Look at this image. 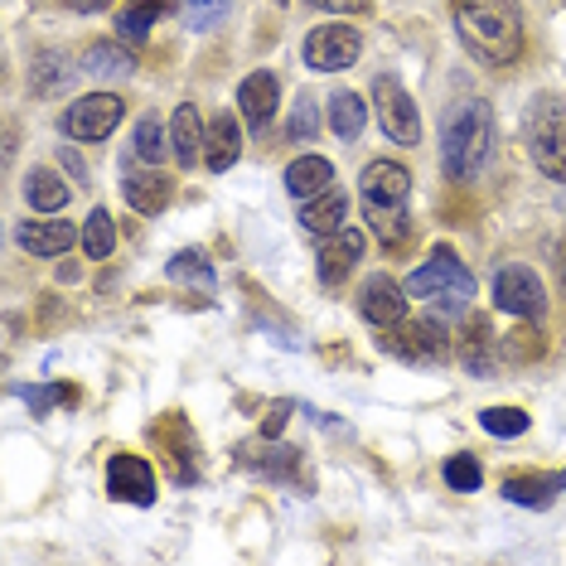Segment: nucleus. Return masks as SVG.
Masks as SVG:
<instances>
[{
    "label": "nucleus",
    "instance_id": "obj_16",
    "mask_svg": "<svg viewBox=\"0 0 566 566\" xmlns=\"http://www.w3.org/2000/svg\"><path fill=\"white\" fill-rule=\"evenodd\" d=\"M301 223H305V233H311V238H329V233H339V228L349 223V195H344V189H325V195L305 199Z\"/></svg>",
    "mask_w": 566,
    "mask_h": 566
},
{
    "label": "nucleus",
    "instance_id": "obj_19",
    "mask_svg": "<svg viewBox=\"0 0 566 566\" xmlns=\"http://www.w3.org/2000/svg\"><path fill=\"white\" fill-rule=\"evenodd\" d=\"M122 195H126V203H132L136 213H160L165 203H170L175 185H170V175H160L156 165H150V170H140V175H126Z\"/></svg>",
    "mask_w": 566,
    "mask_h": 566
},
{
    "label": "nucleus",
    "instance_id": "obj_22",
    "mask_svg": "<svg viewBox=\"0 0 566 566\" xmlns=\"http://www.w3.org/2000/svg\"><path fill=\"white\" fill-rule=\"evenodd\" d=\"M334 185V165L325 156H301V160H291L286 165V189L295 199H315V195H325V189Z\"/></svg>",
    "mask_w": 566,
    "mask_h": 566
},
{
    "label": "nucleus",
    "instance_id": "obj_29",
    "mask_svg": "<svg viewBox=\"0 0 566 566\" xmlns=\"http://www.w3.org/2000/svg\"><path fill=\"white\" fill-rule=\"evenodd\" d=\"M112 248H117V223H112L107 209H93L83 223V252L102 262V256H112Z\"/></svg>",
    "mask_w": 566,
    "mask_h": 566
},
{
    "label": "nucleus",
    "instance_id": "obj_38",
    "mask_svg": "<svg viewBox=\"0 0 566 566\" xmlns=\"http://www.w3.org/2000/svg\"><path fill=\"white\" fill-rule=\"evenodd\" d=\"M112 0H69V10L73 15H97V10H107Z\"/></svg>",
    "mask_w": 566,
    "mask_h": 566
},
{
    "label": "nucleus",
    "instance_id": "obj_3",
    "mask_svg": "<svg viewBox=\"0 0 566 566\" xmlns=\"http://www.w3.org/2000/svg\"><path fill=\"white\" fill-rule=\"evenodd\" d=\"M358 199H364V218L382 242L407 238V199H411V175L397 160H373L364 179H358Z\"/></svg>",
    "mask_w": 566,
    "mask_h": 566
},
{
    "label": "nucleus",
    "instance_id": "obj_27",
    "mask_svg": "<svg viewBox=\"0 0 566 566\" xmlns=\"http://www.w3.org/2000/svg\"><path fill=\"white\" fill-rule=\"evenodd\" d=\"M24 199H30V209H40V213H59L63 203H69V185H63L54 170H30V179H24Z\"/></svg>",
    "mask_w": 566,
    "mask_h": 566
},
{
    "label": "nucleus",
    "instance_id": "obj_9",
    "mask_svg": "<svg viewBox=\"0 0 566 566\" xmlns=\"http://www.w3.org/2000/svg\"><path fill=\"white\" fill-rule=\"evenodd\" d=\"M126 117V102L112 93H87L78 97L69 112H63V132L73 140H107L117 132V122Z\"/></svg>",
    "mask_w": 566,
    "mask_h": 566
},
{
    "label": "nucleus",
    "instance_id": "obj_2",
    "mask_svg": "<svg viewBox=\"0 0 566 566\" xmlns=\"http://www.w3.org/2000/svg\"><path fill=\"white\" fill-rule=\"evenodd\" d=\"M489 150H494V107L484 97H465L450 107L446 132H441V160L455 185H470L484 170Z\"/></svg>",
    "mask_w": 566,
    "mask_h": 566
},
{
    "label": "nucleus",
    "instance_id": "obj_1",
    "mask_svg": "<svg viewBox=\"0 0 566 566\" xmlns=\"http://www.w3.org/2000/svg\"><path fill=\"white\" fill-rule=\"evenodd\" d=\"M455 30L474 59L504 69L523 54V10L518 0H455Z\"/></svg>",
    "mask_w": 566,
    "mask_h": 566
},
{
    "label": "nucleus",
    "instance_id": "obj_4",
    "mask_svg": "<svg viewBox=\"0 0 566 566\" xmlns=\"http://www.w3.org/2000/svg\"><path fill=\"white\" fill-rule=\"evenodd\" d=\"M407 295L431 305L436 315H460L474 295V276L450 248H431V256L407 276Z\"/></svg>",
    "mask_w": 566,
    "mask_h": 566
},
{
    "label": "nucleus",
    "instance_id": "obj_21",
    "mask_svg": "<svg viewBox=\"0 0 566 566\" xmlns=\"http://www.w3.org/2000/svg\"><path fill=\"white\" fill-rule=\"evenodd\" d=\"M494 354H499V339L489 334V315H470L465 329H460V364L484 378L494 368Z\"/></svg>",
    "mask_w": 566,
    "mask_h": 566
},
{
    "label": "nucleus",
    "instance_id": "obj_12",
    "mask_svg": "<svg viewBox=\"0 0 566 566\" xmlns=\"http://www.w3.org/2000/svg\"><path fill=\"white\" fill-rule=\"evenodd\" d=\"M107 494L122 499V504H136V509H150L156 504V470H150V460L140 455H112L107 465Z\"/></svg>",
    "mask_w": 566,
    "mask_h": 566
},
{
    "label": "nucleus",
    "instance_id": "obj_37",
    "mask_svg": "<svg viewBox=\"0 0 566 566\" xmlns=\"http://www.w3.org/2000/svg\"><path fill=\"white\" fill-rule=\"evenodd\" d=\"M286 411H291V402H272V407H266V417H262V436H276L281 427H286Z\"/></svg>",
    "mask_w": 566,
    "mask_h": 566
},
{
    "label": "nucleus",
    "instance_id": "obj_18",
    "mask_svg": "<svg viewBox=\"0 0 566 566\" xmlns=\"http://www.w3.org/2000/svg\"><path fill=\"white\" fill-rule=\"evenodd\" d=\"M562 489H566V470H557V474H513V480H504V499L509 504H523V509H547Z\"/></svg>",
    "mask_w": 566,
    "mask_h": 566
},
{
    "label": "nucleus",
    "instance_id": "obj_11",
    "mask_svg": "<svg viewBox=\"0 0 566 566\" xmlns=\"http://www.w3.org/2000/svg\"><path fill=\"white\" fill-rule=\"evenodd\" d=\"M407 301H411L407 286H397V281L382 276V272L368 276L364 291H358V311H364V319L378 334H388V329L402 325V319H407Z\"/></svg>",
    "mask_w": 566,
    "mask_h": 566
},
{
    "label": "nucleus",
    "instance_id": "obj_31",
    "mask_svg": "<svg viewBox=\"0 0 566 566\" xmlns=\"http://www.w3.org/2000/svg\"><path fill=\"white\" fill-rule=\"evenodd\" d=\"M446 484L460 489V494H474V489L484 484L480 460H474V455H450V460H446Z\"/></svg>",
    "mask_w": 566,
    "mask_h": 566
},
{
    "label": "nucleus",
    "instance_id": "obj_30",
    "mask_svg": "<svg viewBox=\"0 0 566 566\" xmlns=\"http://www.w3.org/2000/svg\"><path fill=\"white\" fill-rule=\"evenodd\" d=\"M480 427L489 436H499V441H509V436L527 431V411H518V407H489V411H480Z\"/></svg>",
    "mask_w": 566,
    "mask_h": 566
},
{
    "label": "nucleus",
    "instance_id": "obj_32",
    "mask_svg": "<svg viewBox=\"0 0 566 566\" xmlns=\"http://www.w3.org/2000/svg\"><path fill=\"white\" fill-rule=\"evenodd\" d=\"M228 6H233V0H179L189 30H213V24L228 15Z\"/></svg>",
    "mask_w": 566,
    "mask_h": 566
},
{
    "label": "nucleus",
    "instance_id": "obj_23",
    "mask_svg": "<svg viewBox=\"0 0 566 566\" xmlns=\"http://www.w3.org/2000/svg\"><path fill=\"white\" fill-rule=\"evenodd\" d=\"M73 223H59V218H49V223H20V248L34 252V256H59L73 248Z\"/></svg>",
    "mask_w": 566,
    "mask_h": 566
},
{
    "label": "nucleus",
    "instance_id": "obj_10",
    "mask_svg": "<svg viewBox=\"0 0 566 566\" xmlns=\"http://www.w3.org/2000/svg\"><path fill=\"white\" fill-rule=\"evenodd\" d=\"M358 54H364V34L349 30V24H319V30H311V40H305V63L315 73H339Z\"/></svg>",
    "mask_w": 566,
    "mask_h": 566
},
{
    "label": "nucleus",
    "instance_id": "obj_17",
    "mask_svg": "<svg viewBox=\"0 0 566 566\" xmlns=\"http://www.w3.org/2000/svg\"><path fill=\"white\" fill-rule=\"evenodd\" d=\"M242 156V132H238V122L228 117V112H218V117L209 122V136H203V165H209L213 175H223V170H233Z\"/></svg>",
    "mask_w": 566,
    "mask_h": 566
},
{
    "label": "nucleus",
    "instance_id": "obj_28",
    "mask_svg": "<svg viewBox=\"0 0 566 566\" xmlns=\"http://www.w3.org/2000/svg\"><path fill=\"white\" fill-rule=\"evenodd\" d=\"M170 281L175 286H195L199 295H213V266H209V256H203L199 248H189V252H179L175 262H170Z\"/></svg>",
    "mask_w": 566,
    "mask_h": 566
},
{
    "label": "nucleus",
    "instance_id": "obj_39",
    "mask_svg": "<svg viewBox=\"0 0 566 566\" xmlns=\"http://www.w3.org/2000/svg\"><path fill=\"white\" fill-rule=\"evenodd\" d=\"M63 165H69V170H73V175H78V179H87V170H83V160H78V156H73V150H63Z\"/></svg>",
    "mask_w": 566,
    "mask_h": 566
},
{
    "label": "nucleus",
    "instance_id": "obj_13",
    "mask_svg": "<svg viewBox=\"0 0 566 566\" xmlns=\"http://www.w3.org/2000/svg\"><path fill=\"white\" fill-rule=\"evenodd\" d=\"M276 102H281L276 73H252V78H242V87H238V112H242V122H248L252 136H266V126L276 122Z\"/></svg>",
    "mask_w": 566,
    "mask_h": 566
},
{
    "label": "nucleus",
    "instance_id": "obj_25",
    "mask_svg": "<svg viewBox=\"0 0 566 566\" xmlns=\"http://www.w3.org/2000/svg\"><path fill=\"white\" fill-rule=\"evenodd\" d=\"M170 10V0H132V6L117 15V34L122 40H132V44H140V40H150V30H156V20Z\"/></svg>",
    "mask_w": 566,
    "mask_h": 566
},
{
    "label": "nucleus",
    "instance_id": "obj_40",
    "mask_svg": "<svg viewBox=\"0 0 566 566\" xmlns=\"http://www.w3.org/2000/svg\"><path fill=\"white\" fill-rule=\"evenodd\" d=\"M562 291H566V252H562Z\"/></svg>",
    "mask_w": 566,
    "mask_h": 566
},
{
    "label": "nucleus",
    "instance_id": "obj_7",
    "mask_svg": "<svg viewBox=\"0 0 566 566\" xmlns=\"http://www.w3.org/2000/svg\"><path fill=\"white\" fill-rule=\"evenodd\" d=\"M382 344H388L397 358H407V364H441V358L450 354V334H446V325L436 315L402 319L397 329L382 334Z\"/></svg>",
    "mask_w": 566,
    "mask_h": 566
},
{
    "label": "nucleus",
    "instance_id": "obj_14",
    "mask_svg": "<svg viewBox=\"0 0 566 566\" xmlns=\"http://www.w3.org/2000/svg\"><path fill=\"white\" fill-rule=\"evenodd\" d=\"M358 256H364V233H354V228H339V233L319 238V281L339 286L358 266Z\"/></svg>",
    "mask_w": 566,
    "mask_h": 566
},
{
    "label": "nucleus",
    "instance_id": "obj_6",
    "mask_svg": "<svg viewBox=\"0 0 566 566\" xmlns=\"http://www.w3.org/2000/svg\"><path fill=\"white\" fill-rule=\"evenodd\" d=\"M373 102H378L382 136L397 140V146H417V140H421V117H417V102L407 97V87L397 83L392 73H378V78H373Z\"/></svg>",
    "mask_w": 566,
    "mask_h": 566
},
{
    "label": "nucleus",
    "instance_id": "obj_15",
    "mask_svg": "<svg viewBox=\"0 0 566 566\" xmlns=\"http://www.w3.org/2000/svg\"><path fill=\"white\" fill-rule=\"evenodd\" d=\"M238 460L256 474H266V480H295V470H301V450L291 446H276L272 436H262V441H248L238 446Z\"/></svg>",
    "mask_w": 566,
    "mask_h": 566
},
{
    "label": "nucleus",
    "instance_id": "obj_20",
    "mask_svg": "<svg viewBox=\"0 0 566 566\" xmlns=\"http://www.w3.org/2000/svg\"><path fill=\"white\" fill-rule=\"evenodd\" d=\"M203 136H209V126L199 122V107L179 102V107H175V122H170V140H175V160L185 165V170L203 160Z\"/></svg>",
    "mask_w": 566,
    "mask_h": 566
},
{
    "label": "nucleus",
    "instance_id": "obj_35",
    "mask_svg": "<svg viewBox=\"0 0 566 566\" xmlns=\"http://www.w3.org/2000/svg\"><path fill=\"white\" fill-rule=\"evenodd\" d=\"M24 397H30V407H34V411H49L54 402H78V392H73V388H40V392L30 388Z\"/></svg>",
    "mask_w": 566,
    "mask_h": 566
},
{
    "label": "nucleus",
    "instance_id": "obj_8",
    "mask_svg": "<svg viewBox=\"0 0 566 566\" xmlns=\"http://www.w3.org/2000/svg\"><path fill=\"white\" fill-rule=\"evenodd\" d=\"M494 305L504 315H518V319H543L547 311V291L543 281H537L533 266H504V272L494 276Z\"/></svg>",
    "mask_w": 566,
    "mask_h": 566
},
{
    "label": "nucleus",
    "instance_id": "obj_26",
    "mask_svg": "<svg viewBox=\"0 0 566 566\" xmlns=\"http://www.w3.org/2000/svg\"><path fill=\"white\" fill-rule=\"evenodd\" d=\"M364 122H368V107L358 93H334L329 97V126L339 140H358L364 136Z\"/></svg>",
    "mask_w": 566,
    "mask_h": 566
},
{
    "label": "nucleus",
    "instance_id": "obj_33",
    "mask_svg": "<svg viewBox=\"0 0 566 566\" xmlns=\"http://www.w3.org/2000/svg\"><path fill=\"white\" fill-rule=\"evenodd\" d=\"M136 156L146 160V165H160L165 156H170V146H165V132H160L156 117H146V122L136 126Z\"/></svg>",
    "mask_w": 566,
    "mask_h": 566
},
{
    "label": "nucleus",
    "instance_id": "obj_34",
    "mask_svg": "<svg viewBox=\"0 0 566 566\" xmlns=\"http://www.w3.org/2000/svg\"><path fill=\"white\" fill-rule=\"evenodd\" d=\"M315 132H319V107L301 93V102H295V117H291V140H305V146H311Z\"/></svg>",
    "mask_w": 566,
    "mask_h": 566
},
{
    "label": "nucleus",
    "instance_id": "obj_5",
    "mask_svg": "<svg viewBox=\"0 0 566 566\" xmlns=\"http://www.w3.org/2000/svg\"><path fill=\"white\" fill-rule=\"evenodd\" d=\"M527 156L547 179H566V102L533 97V107H527Z\"/></svg>",
    "mask_w": 566,
    "mask_h": 566
},
{
    "label": "nucleus",
    "instance_id": "obj_24",
    "mask_svg": "<svg viewBox=\"0 0 566 566\" xmlns=\"http://www.w3.org/2000/svg\"><path fill=\"white\" fill-rule=\"evenodd\" d=\"M83 73H87V78H102V83L132 78V73H136V59H132V49H122V44H93V49L83 54Z\"/></svg>",
    "mask_w": 566,
    "mask_h": 566
},
{
    "label": "nucleus",
    "instance_id": "obj_36",
    "mask_svg": "<svg viewBox=\"0 0 566 566\" xmlns=\"http://www.w3.org/2000/svg\"><path fill=\"white\" fill-rule=\"evenodd\" d=\"M311 6L329 10V15H368V0H311Z\"/></svg>",
    "mask_w": 566,
    "mask_h": 566
}]
</instances>
